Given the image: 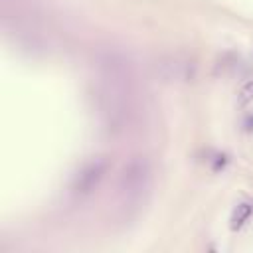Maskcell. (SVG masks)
Wrapping results in <instances>:
<instances>
[{"instance_id": "6da1fadb", "label": "cell", "mask_w": 253, "mask_h": 253, "mask_svg": "<svg viewBox=\"0 0 253 253\" xmlns=\"http://www.w3.org/2000/svg\"><path fill=\"white\" fill-rule=\"evenodd\" d=\"M105 170H107V162L105 160H97V162H91L89 166H85L79 172V176L75 178V182H73V192L75 194H89L99 184V180L103 178Z\"/></svg>"}, {"instance_id": "7a4b0ae2", "label": "cell", "mask_w": 253, "mask_h": 253, "mask_svg": "<svg viewBox=\"0 0 253 253\" xmlns=\"http://www.w3.org/2000/svg\"><path fill=\"white\" fill-rule=\"evenodd\" d=\"M251 213H253V206H251V204H239V206L233 210L231 219H229V227H231V231L241 229V227H243V223L249 219V215H251Z\"/></svg>"}, {"instance_id": "3957f363", "label": "cell", "mask_w": 253, "mask_h": 253, "mask_svg": "<svg viewBox=\"0 0 253 253\" xmlns=\"http://www.w3.org/2000/svg\"><path fill=\"white\" fill-rule=\"evenodd\" d=\"M251 101H253V81L245 83L239 91V105H247Z\"/></svg>"}]
</instances>
